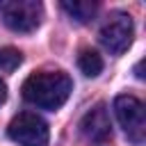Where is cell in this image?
<instances>
[{"mask_svg": "<svg viewBox=\"0 0 146 146\" xmlns=\"http://www.w3.org/2000/svg\"><path fill=\"white\" fill-rule=\"evenodd\" d=\"M73 91V82L64 71H36L23 82V98L43 110H59Z\"/></svg>", "mask_w": 146, "mask_h": 146, "instance_id": "6da1fadb", "label": "cell"}, {"mask_svg": "<svg viewBox=\"0 0 146 146\" xmlns=\"http://www.w3.org/2000/svg\"><path fill=\"white\" fill-rule=\"evenodd\" d=\"M114 114H116V121L121 123L125 137L135 146H141L144 137H146V110H144V103L137 96L121 94V96L114 98Z\"/></svg>", "mask_w": 146, "mask_h": 146, "instance_id": "7a4b0ae2", "label": "cell"}, {"mask_svg": "<svg viewBox=\"0 0 146 146\" xmlns=\"http://www.w3.org/2000/svg\"><path fill=\"white\" fill-rule=\"evenodd\" d=\"M0 16L14 32H34L43 18V5L36 0H2Z\"/></svg>", "mask_w": 146, "mask_h": 146, "instance_id": "3957f363", "label": "cell"}, {"mask_svg": "<svg viewBox=\"0 0 146 146\" xmlns=\"http://www.w3.org/2000/svg\"><path fill=\"white\" fill-rule=\"evenodd\" d=\"M7 132L18 146H48V139H50L48 123L34 112L16 114L11 119Z\"/></svg>", "mask_w": 146, "mask_h": 146, "instance_id": "277c9868", "label": "cell"}, {"mask_svg": "<svg viewBox=\"0 0 146 146\" xmlns=\"http://www.w3.org/2000/svg\"><path fill=\"white\" fill-rule=\"evenodd\" d=\"M132 34H135L132 18L128 14H121L119 11V14L110 16V21L103 25V30H100V43L112 55H121V52H125L130 48Z\"/></svg>", "mask_w": 146, "mask_h": 146, "instance_id": "5b68a950", "label": "cell"}, {"mask_svg": "<svg viewBox=\"0 0 146 146\" xmlns=\"http://www.w3.org/2000/svg\"><path fill=\"white\" fill-rule=\"evenodd\" d=\"M80 132L87 141H94V144H100L105 139L112 137V123H110V114L105 110L103 103H98L96 107H91L82 121H80Z\"/></svg>", "mask_w": 146, "mask_h": 146, "instance_id": "8992f818", "label": "cell"}, {"mask_svg": "<svg viewBox=\"0 0 146 146\" xmlns=\"http://www.w3.org/2000/svg\"><path fill=\"white\" fill-rule=\"evenodd\" d=\"M62 9H64L71 18H75L78 23H89V21L96 16L98 5H96V2H89V0H73V2L64 0V2H62Z\"/></svg>", "mask_w": 146, "mask_h": 146, "instance_id": "52a82bcc", "label": "cell"}, {"mask_svg": "<svg viewBox=\"0 0 146 146\" xmlns=\"http://www.w3.org/2000/svg\"><path fill=\"white\" fill-rule=\"evenodd\" d=\"M78 66L80 71L87 75V78H96L100 71H103V57L96 52V50H82L80 57H78Z\"/></svg>", "mask_w": 146, "mask_h": 146, "instance_id": "ba28073f", "label": "cell"}, {"mask_svg": "<svg viewBox=\"0 0 146 146\" xmlns=\"http://www.w3.org/2000/svg\"><path fill=\"white\" fill-rule=\"evenodd\" d=\"M23 62V52L18 48H11V46H0V68L2 71H14L18 68Z\"/></svg>", "mask_w": 146, "mask_h": 146, "instance_id": "9c48e42d", "label": "cell"}, {"mask_svg": "<svg viewBox=\"0 0 146 146\" xmlns=\"http://www.w3.org/2000/svg\"><path fill=\"white\" fill-rule=\"evenodd\" d=\"M5 100H7V84L0 80V105H2Z\"/></svg>", "mask_w": 146, "mask_h": 146, "instance_id": "30bf717a", "label": "cell"}, {"mask_svg": "<svg viewBox=\"0 0 146 146\" xmlns=\"http://www.w3.org/2000/svg\"><path fill=\"white\" fill-rule=\"evenodd\" d=\"M135 75H137V78H139V80H141V78H144V73H141V62H139V64H137V66H135Z\"/></svg>", "mask_w": 146, "mask_h": 146, "instance_id": "8fae6325", "label": "cell"}]
</instances>
